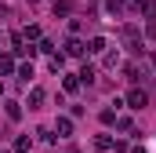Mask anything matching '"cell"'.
Listing matches in <instances>:
<instances>
[{"label":"cell","instance_id":"6","mask_svg":"<svg viewBox=\"0 0 156 153\" xmlns=\"http://www.w3.org/2000/svg\"><path fill=\"white\" fill-rule=\"evenodd\" d=\"M87 51H94V55H98V51H105V40H102V37H94V40H91V47H87Z\"/></svg>","mask_w":156,"mask_h":153},{"label":"cell","instance_id":"1","mask_svg":"<svg viewBox=\"0 0 156 153\" xmlns=\"http://www.w3.org/2000/svg\"><path fill=\"white\" fill-rule=\"evenodd\" d=\"M120 40H123L131 51H142V37H138V29H134V26H123V29H120Z\"/></svg>","mask_w":156,"mask_h":153},{"label":"cell","instance_id":"5","mask_svg":"<svg viewBox=\"0 0 156 153\" xmlns=\"http://www.w3.org/2000/svg\"><path fill=\"white\" fill-rule=\"evenodd\" d=\"M7 117L18 120V117H22V106H18V102H7Z\"/></svg>","mask_w":156,"mask_h":153},{"label":"cell","instance_id":"11","mask_svg":"<svg viewBox=\"0 0 156 153\" xmlns=\"http://www.w3.org/2000/svg\"><path fill=\"white\" fill-rule=\"evenodd\" d=\"M29 4H37V0H29Z\"/></svg>","mask_w":156,"mask_h":153},{"label":"cell","instance_id":"3","mask_svg":"<svg viewBox=\"0 0 156 153\" xmlns=\"http://www.w3.org/2000/svg\"><path fill=\"white\" fill-rule=\"evenodd\" d=\"M138 7H142V15L149 22H156V0H138Z\"/></svg>","mask_w":156,"mask_h":153},{"label":"cell","instance_id":"9","mask_svg":"<svg viewBox=\"0 0 156 153\" xmlns=\"http://www.w3.org/2000/svg\"><path fill=\"white\" fill-rule=\"evenodd\" d=\"M15 66H11V58H0V73H11Z\"/></svg>","mask_w":156,"mask_h":153},{"label":"cell","instance_id":"7","mask_svg":"<svg viewBox=\"0 0 156 153\" xmlns=\"http://www.w3.org/2000/svg\"><path fill=\"white\" fill-rule=\"evenodd\" d=\"M29 102H33V106H40V102H44V91H40V88H33V91H29Z\"/></svg>","mask_w":156,"mask_h":153},{"label":"cell","instance_id":"8","mask_svg":"<svg viewBox=\"0 0 156 153\" xmlns=\"http://www.w3.org/2000/svg\"><path fill=\"white\" fill-rule=\"evenodd\" d=\"M69 131H73V124H69V120L62 117V120H58V135H69Z\"/></svg>","mask_w":156,"mask_h":153},{"label":"cell","instance_id":"2","mask_svg":"<svg viewBox=\"0 0 156 153\" xmlns=\"http://www.w3.org/2000/svg\"><path fill=\"white\" fill-rule=\"evenodd\" d=\"M145 102H149V95H145L142 88H134V91L127 95V106H131V110H145Z\"/></svg>","mask_w":156,"mask_h":153},{"label":"cell","instance_id":"10","mask_svg":"<svg viewBox=\"0 0 156 153\" xmlns=\"http://www.w3.org/2000/svg\"><path fill=\"white\" fill-rule=\"evenodd\" d=\"M131 153H145V150H138V146H134V150H131Z\"/></svg>","mask_w":156,"mask_h":153},{"label":"cell","instance_id":"4","mask_svg":"<svg viewBox=\"0 0 156 153\" xmlns=\"http://www.w3.org/2000/svg\"><path fill=\"white\" fill-rule=\"evenodd\" d=\"M66 51H69V55H83V44L73 37V40H66Z\"/></svg>","mask_w":156,"mask_h":153}]
</instances>
